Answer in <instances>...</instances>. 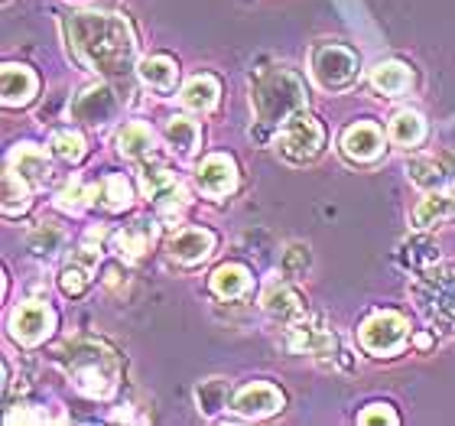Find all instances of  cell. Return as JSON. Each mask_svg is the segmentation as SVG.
Here are the masks:
<instances>
[{"label":"cell","instance_id":"9a60e30c","mask_svg":"<svg viewBox=\"0 0 455 426\" xmlns=\"http://www.w3.org/2000/svg\"><path fill=\"white\" fill-rule=\"evenodd\" d=\"M36 76L29 72L27 66H17V62H7L4 72H0V92H4V105L7 108H20L29 105L33 95H36Z\"/></svg>","mask_w":455,"mask_h":426},{"label":"cell","instance_id":"30bf717a","mask_svg":"<svg viewBox=\"0 0 455 426\" xmlns=\"http://www.w3.org/2000/svg\"><path fill=\"white\" fill-rule=\"evenodd\" d=\"M231 407L241 420H264L276 410H283V394L267 384V381H257V384H247L235 394Z\"/></svg>","mask_w":455,"mask_h":426},{"label":"cell","instance_id":"d6a6232c","mask_svg":"<svg viewBox=\"0 0 455 426\" xmlns=\"http://www.w3.org/2000/svg\"><path fill=\"white\" fill-rule=\"evenodd\" d=\"M407 176L417 182V186H423V189H433V186H439V182L446 180V170H443L436 160L413 157V160L407 163Z\"/></svg>","mask_w":455,"mask_h":426},{"label":"cell","instance_id":"277c9868","mask_svg":"<svg viewBox=\"0 0 455 426\" xmlns=\"http://www.w3.org/2000/svg\"><path fill=\"white\" fill-rule=\"evenodd\" d=\"M413 303L429 326L455 329V270H429L413 284Z\"/></svg>","mask_w":455,"mask_h":426},{"label":"cell","instance_id":"4fadbf2b","mask_svg":"<svg viewBox=\"0 0 455 426\" xmlns=\"http://www.w3.org/2000/svg\"><path fill=\"white\" fill-rule=\"evenodd\" d=\"M341 153L348 157L351 163H371L384 153V133H380L378 124H351L345 137H341Z\"/></svg>","mask_w":455,"mask_h":426},{"label":"cell","instance_id":"83f0119b","mask_svg":"<svg viewBox=\"0 0 455 426\" xmlns=\"http://www.w3.org/2000/svg\"><path fill=\"white\" fill-rule=\"evenodd\" d=\"M29 209V182L13 166L4 173V215H20Z\"/></svg>","mask_w":455,"mask_h":426},{"label":"cell","instance_id":"cb8c5ba5","mask_svg":"<svg viewBox=\"0 0 455 426\" xmlns=\"http://www.w3.org/2000/svg\"><path fill=\"white\" fill-rule=\"evenodd\" d=\"M371 85L378 88L380 95H403L413 85V72L403 62H380L371 72Z\"/></svg>","mask_w":455,"mask_h":426},{"label":"cell","instance_id":"ac0fdd59","mask_svg":"<svg viewBox=\"0 0 455 426\" xmlns=\"http://www.w3.org/2000/svg\"><path fill=\"white\" fill-rule=\"evenodd\" d=\"M114 143H117V153H121V157H127V160H140V157H147V153L153 150L156 133L140 121H127L121 131H117Z\"/></svg>","mask_w":455,"mask_h":426},{"label":"cell","instance_id":"ba28073f","mask_svg":"<svg viewBox=\"0 0 455 426\" xmlns=\"http://www.w3.org/2000/svg\"><path fill=\"white\" fill-rule=\"evenodd\" d=\"M52 329H56V313H52V306L39 303V300L23 303L10 316V335L20 345H39L52 335Z\"/></svg>","mask_w":455,"mask_h":426},{"label":"cell","instance_id":"7a4b0ae2","mask_svg":"<svg viewBox=\"0 0 455 426\" xmlns=\"http://www.w3.org/2000/svg\"><path fill=\"white\" fill-rule=\"evenodd\" d=\"M62 365H66L68 378L85 398H108L117 388V374H121V361L108 345L92 339H78L62 349Z\"/></svg>","mask_w":455,"mask_h":426},{"label":"cell","instance_id":"f546056e","mask_svg":"<svg viewBox=\"0 0 455 426\" xmlns=\"http://www.w3.org/2000/svg\"><path fill=\"white\" fill-rule=\"evenodd\" d=\"M49 153L62 163H78L85 157V141L76 131H56L49 137Z\"/></svg>","mask_w":455,"mask_h":426},{"label":"cell","instance_id":"44dd1931","mask_svg":"<svg viewBox=\"0 0 455 426\" xmlns=\"http://www.w3.org/2000/svg\"><path fill=\"white\" fill-rule=\"evenodd\" d=\"M449 218H455V196L452 192H429L427 199L413 209V225L417 228L443 225V221H449Z\"/></svg>","mask_w":455,"mask_h":426},{"label":"cell","instance_id":"6da1fadb","mask_svg":"<svg viewBox=\"0 0 455 426\" xmlns=\"http://www.w3.org/2000/svg\"><path fill=\"white\" fill-rule=\"evenodd\" d=\"M68 43L82 66L105 78H127L137 62V39L131 23L117 13L78 10L68 17Z\"/></svg>","mask_w":455,"mask_h":426},{"label":"cell","instance_id":"836d02e7","mask_svg":"<svg viewBox=\"0 0 455 426\" xmlns=\"http://www.w3.org/2000/svg\"><path fill=\"white\" fill-rule=\"evenodd\" d=\"M62 247V228L56 225H39L33 235H29V251L36 257H52Z\"/></svg>","mask_w":455,"mask_h":426},{"label":"cell","instance_id":"2e32d148","mask_svg":"<svg viewBox=\"0 0 455 426\" xmlns=\"http://www.w3.org/2000/svg\"><path fill=\"white\" fill-rule=\"evenodd\" d=\"M150 245H153V225L143 221V218L124 225L121 231L114 235V251H117V257H124V261H140L143 251H150Z\"/></svg>","mask_w":455,"mask_h":426},{"label":"cell","instance_id":"d590c367","mask_svg":"<svg viewBox=\"0 0 455 426\" xmlns=\"http://www.w3.org/2000/svg\"><path fill=\"white\" fill-rule=\"evenodd\" d=\"M309 267V247L303 245H290L283 251V270L286 274H303Z\"/></svg>","mask_w":455,"mask_h":426},{"label":"cell","instance_id":"4316f807","mask_svg":"<svg viewBox=\"0 0 455 426\" xmlns=\"http://www.w3.org/2000/svg\"><path fill=\"white\" fill-rule=\"evenodd\" d=\"M423 137H427V121L417 111L394 114V121H390V141L400 143V147H417Z\"/></svg>","mask_w":455,"mask_h":426},{"label":"cell","instance_id":"e0dca14e","mask_svg":"<svg viewBox=\"0 0 455 426\" xmlns=\"http://www.w3.org/2000/svg\"><path fill=\"white\" fill-rule=\"evenodd\" d=\"M264 309L274 316L276 322H283V326H293V322L306 319L303 300H299V293L290 290V286H270L264 293Z\"/></svg>","mask_w":455,"mask_h":426},{"label":"cell","instance_id":"d6986e66","mask_svg":"<svg viewBox=\"0 0 455 426\" xmlns=\"http://www.w3.org/2000/svg\"><path fill=\"white\" fill-rule=\"evenodd\" d=\"M251 290V270L241 264H221L212 274V293L221 300H241Z\"/></svg>","mask_w":455,"mask_h":426},{"label":"cell","instance_id":"7c38bea8","mask_svg":"<svg viewBox=\"0 0 455 426\" xmlns=\"http://www.w3.org/2000/svg\"><path fill=\"white\" fill-rule=\"evenodd\" d=\"M283 345L290 351H306V355H315V358H329V355H335V349H339V342H335L332 332L323 329V326H309L306 319L286 326Z\"/></svg>","mask_w":455,"mask_h":426},{"label":"cell","instance_id":"74e56055","mask_svg":"<svg viewBox=\"0 0 455 426\" xmlns=\"http://www.w3.org/2000/svg\"><path fill=\"white\" fill-rule=\"evenodd\" d=\"M72 264H78V267H85V270H92L95 274L98 270V261H101V251L98 247H92V245H82L78 251H72V257H68Z\"/></svg>","mask_w":455,"mask_h":426},{"label":"cell","instance_id":"5bb4252c","mask_svg":"<svg viewBox=\"0 0 455 426\" xmlns=\"http://www.w3.org/2000/svg\"><path fill=\"white\" fill-rule=\"evenodd\" d=\"M215 251V235L209 228H182L170 237V257L180 264H202Z\"/></svg>","mask_w":455,"mask_h":426},{"label":"cell","instance_id":"1f68e13d","mask_svg":"<svg viewBox=\"0 0 455 426\" xmlns=\"http://www.w3.org/2000/svg\"><path fill=\"white\" fill-rule=\"evenodd\" d=\"M98 196H101V205H105L108 212H124L133 202L131 182L124 180V176H108V180L101 182Z\"/></svg>","mask_w":455,"mask_h":426},{"label":"cell","instance_id":"e575fe53","mask_svg":"<svg viewBox=\"0 0 455 426\" xmlns=\"http://www.w3.org/2000/svg\"><path fill=\"white\" fill-rule=\"evenodd\" d=\"M59 284H62V290H66L68 296L85 293V286L92 284V270H85V267H78L68 261V267L62 270V277H59Z\"/></svg>","mask_w":455,"mask_h":426},{"label":"cell","instance_id":"484cf974","mask_svg":"<svg viewBox=\"0 0 455 426\" xmlns=\"http://www.w3.org/2000/svg\"><path fill=\"white\" fill-rule=\"evenodd\" d=\"M10 166H13L29 186H46L49 160H46V153L36 150V147H20V150L13 153V163H10Z\"/></svg>","mask_w":455,"mask_h":426},{"label":"cell","instance_id":"8d00e7d4","mask_svg":"<svg viewBox=\"0 0 455 426\" xmlns=\"http://www.w3.org/2000/svg\"><path fill=\"white\" fill-rule=\"evenodd\" d=\"M358 420H361V423H390V426L400 423V417L387 407V404H374V407L361 410Z\"/></svg>","mask_w":455,"mask_h":426},{"label":"cell","instance_id":"3957f363","mask_svg":"<svg viewBox=\"0 0 455 426\" xmlns=\"http://www.w3.org/2000/svg\"><path fill=\"white\" fill-rule=\"evenodd\" d=\"M251 101H254L257 121L276 127L306 108V85L290 68H264L251 78Z\"/></svg>","mask_w":455,"mask_h":426},{"label":"cell","instance_id":"7402d4cb","mask_svg":"<svg viewBox=\"0 0 455 426\" xmlns=\"http://www.w3.org/2000/svg\"><path fill=\"white\" fill-rule=\"evenodd\" d=\"M219 95H221V88L219 82L212 76H196L192 82H186V88H182V105L189 108V111L196 114H209L212 108L219 105Z\"/></svg>","mask_w":455,"mask_h":426},{"label":"cell","instance_id":"8fae6325","mask_svg":"<svg viewBox=\"0 0 455 426\" xmlns=\"http://www.w3.org/2000/svg\"><path fill=\"white\" fill-rule=\"evenodd\" d=\"M196 182H199V189L209 196V199H221L228 192H235L237 186V166L231 157L225 153H212L202 160V166L196 170Z\"/></svg>","mask_w":455,"mask_h":426},{"label":"cell","instance_id":"9c48e42d","mask_svg":"<svg viewBox=\"0 0 455 426\" xmlns=\"http://www.w3.org/2000/svg\"><path fill=\"white\" fill-rule=\"evenodd\" d=\"M121 101L108 85H92L72 101V121L85 124V127H105L117 117Z\"/></svg>","mask_w":455,"mask_h":426},{"label":"cell","instance_id":"8992f818","mask_svg":"<svg viewBox=\"0 0 455 426\" xmlns=\"http://www.w3.org/2000/svg\"><path fill=\"white\" fill-rule=\"evenodd\" d=\"M313 76L325 92H339L358 76V59L345 46H323L313 56Z\"/></svg>","mask_w":455,"mask_h":426},{"label":"cell","instance_id":"5b68a950","mask_svg":"<svg viewBox=\"0 0 455 426\" xmlns=\"http://www.w3.org/2000/svg\"><path fill=\"white\" fill-rule=\"evenodd\" d=\"M323 141H325L323 124L315 121V117H309V114L299 111L296 117H290V121L283 124L276 147H280V153H283L286 160L306 163L323 150Z\"/></svg>","mask_w":455,"mask_h":426},{"label":"cell","instance_id":"f1b7e54d","mask_svg":"<svg viewBox=\"0 0 455 426\" xmlns=\"http://www.w3.org/2000/svg\"><path fill=\"white\" fill-rule=\"evenodd\" d=\"M95 196H98V189L85 186L82 180H72V182H66V186L59 189L56 205H59L62 212H72V215H78V212L88 209V205L95 202Z\"/></svg>","mask_w":455,"mask_h":426},{"label":"cell","instance_id":"603a6c76","mask_svg":"<svg viewBox=\"0 0 455 426\" xmlns=\"http://www.w3.org/2000/svg\"><path fill=\"white\" fill-rule=\"evenodd\" d=\"M228 404H231V381L209 378L196 388V407H199L202 417H219Z\"/></svg>","mask_w":455,"mask_h":426},{"label":"cell","instance_id":"4dcf8cb0","mask_svg":"<svg viewBox=\"0 0 455 426\" xmlns=\"http://www.w3.org/2000/svg\"><path fill=\"white\" fill-rule=\"evenodd\" d=\"M176 186H180L176 176H172L170 170H163V166H147V170H140V189L147 199L160 202L163 196H170Z\"/></svg>","mask_w":455,"mask_h":426},{"label":"cell","instance_id":"d4e9b609","mask_svg":"<svg viewBox=\"0 0 455 426\" xmlns=\"http://www.w3.org/2000/svg\"><path fill=\"white\" fill-rule=\"evenodd\" d=\"M163 133H166V143H170L180 157H192V153L199 150L202 131H199V124L189 121V117H170Z\"/></svg>","mask_w":455,"mask_h":426},{"label":"cell","instance_id":"ffe728a7","mask_svg":"<svg viewBox=\"0 0 455 426\" xmlns=\"http://www.w3.org/2000/svg\"><path fill=\"white\" fill-rule=\"evenodd\" d=\"M140 82L150 92H160V95H166V92H172L176 88V78H180V68H176V62L166 56H150L140 62Z\"/></svg>","mask_w":455,"mask_h":426},{"label":"cell","instance_id":"52a82bcc","mask_svg":"<svg viewBox=\"0 0 455 426\" xmlns=\"http://www.w3.org/2000/svg\"><path fill=\"white\" fill-rule=\"evenodd\" d=\"M407 319L397 313H374L361 326V345L371 355H394L407 345Z\"/></svg>","mask_w":455,"mask_h":426}]
</instances>
